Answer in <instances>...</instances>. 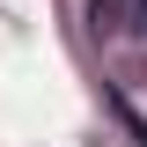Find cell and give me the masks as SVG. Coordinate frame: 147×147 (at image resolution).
<instances>
[{"instance_id": "6da1fadb", "label": "cell", "mask_w": 147, "mask_h": 147, "mask_svg": "<svg viewBox=\"0 0 147 147\" xmlns=\"http://www.w3.org/2000/svg\"><path fill=\"white\" fill-rule=\"evenodd\" d=\"M88 22H96V37H118L132 22V0H88Z\"/></svg>"}]
</instances>
